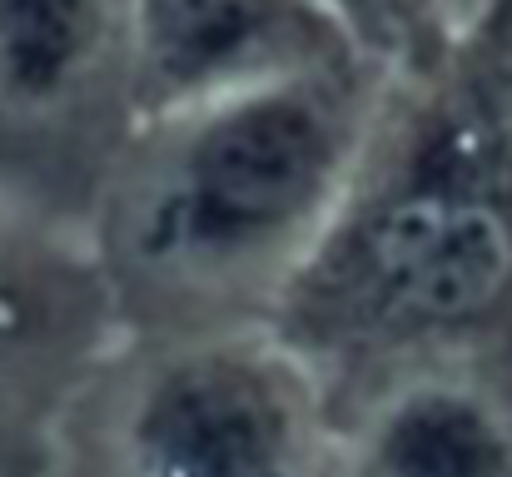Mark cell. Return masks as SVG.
I'll return each instance as SVG.
<instances>
[{"label":"cell","instance_id":"5b68a950","mask_svg":"<svg viewBox=\"0 0 512 477\" xmlns=\"http://www.w3.org/2000/svg\"><path fill=\"white\" fill-rule=\"evenodd\" d=\"M125 338L90 234L0 209V477H40L85 383Z\"/></svg>","mask_w":512,"mask_h":477},{"label":"cell","instance_id":"52a82bcc","mask_svg":"<svg viewBox=\"0 0 512 477\" xmlns=\"http://www.w3.org/2000/svg\"><path fill=\"white\" fill-rule=\"evenodd\" d=\"M329 477H512V383L403 368L334 403Z\"/></svg>","mask_w":512,"mask_h":477},{"label":"cell","instance_id":"7a4b0ae2","mask_svg":"<svg viewBox=\"0 0 512 477\" xmlns=\"http://www.w3.org/2000/svg\"><path fill=\"white\" fill-rule=\"evenodd\" d=\"M274 328L334 403L403 368L512 383V70H398L339 224Z\"/></svg>","mask_w":512,"mask_h":477},{"label":"cell","instance_id":"3957f363","mask_svg":"<svg viewBox=\"0 0 512 477\" xmlns=\"http://www.w3.org/2000/svg\"><path fill=\"white\" fill-rule=\"evenodd\" d=\"M334 398L279 328L120 338L40 477H329Z\"/></svg>","mask_w":512,"mask_h":477},{"label":"cell","instance_id":"8992f818","mask_svg":"<svg viewBox=\"0 0 512 477\" xmlns=\"http://www.w3.org/2000/svg\"><path fill=\"white\" fill-rule=\"evenodd\" d=\"M140 125L234 90L383 60L334 0H130Z\"/></svg>","mask_w":512,"mask_h":477},{"label":"cell","instance_id":"6da1fadb","mask_svg":"<svg viewBox=\"0 0 512 477\" xmlns=\"http://www.w3.org/2000/svg\"><path fill=\"white\" fill-rule=\"evenodd\" d=\"M398 70L353 60L145 120L90 219L125 338L274 328L339 224Z\"/></svg>","mask_w":512,"mask_h":477},{"label":"cell","instance_id":"277c9868","mask_svg":"<svg viewBox=\"0 0 512 477\" xmlns=\"http://www.w3.org/2000/svg\"><path fill=\"white\" fill-rule=\"evenodd\" d=\"M135 130L130 0H0V209L90 234Z\"/></svg>","mask_w":512,"mask_h":477}]
</instances>
